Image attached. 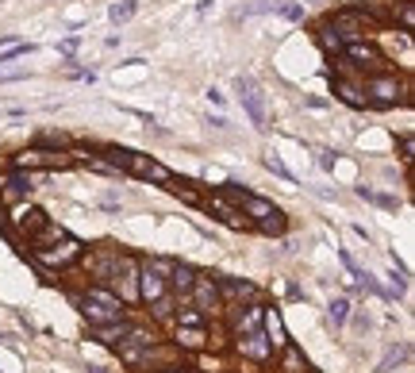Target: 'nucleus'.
Instances as JSON below:
<instances>
[{"instance_id": "1", "label": "nucleus", "mask_w": 415, "mask_h": 373, "mask_svg": "<svg viewBox=\"0 0 415 373\" xmlns=\"http://www.w3.org/2000/svg\"><path fill=\"white\" fill-rule=\"evenodd\" d=\"M104 158H112V166H116L119 173H135V177H143V181H154V185H169V181H174V173H169L162 162H154V158H146V154H135V150L108 147Z\"/></svg>"}, {"instance_id": "2", "label": "nucleus", "mask_w": 415, "mask_h": 373, "mask_svg": "<svg viewBox=\"0 0 415 373\" xmlns=\"http://www.w3.org/2000/svg\"><path fill=\"white\" fill-rule=\"evenodd\" d=\"M108 285L116 289L119 300H139V262L131 254H119L112 250V262H108Z\"/></svg>"}, {"instance_id": "3", "label": "nucleus", "mask_w": 415, "mask_h": 373, "mask_svg": "<svg viewBox=\"0 0 415 373\" xmlns=\"http://www.w3.org/2000/svg\"><path fill=\"white\" fill-rule=\"evenodd\" d=\"M81 250H85V246H81L78 239L62 235L58 243H50V246H35V262H39L43 269H66V265L81 262Z\"/></svg>"}, {"instance_id": "4", "label": "nucleus", "mask_w": 415, "mask_h": 373, "mask_svg": "<svg viewBox=\"0 0 415 373\" xmlns=\"http://www.w3.org/2000/svg\"><path fill=\"white\" fill-rule=\"evenodd\" d=\"M12 166L23 169V173H31V169H58V166H66V158L58 150H20L12 158Z\"/></svg>"}, {"instance_id": "5", "label": "nucleus", "mask_w": 415, "mask_h": 373, "mask_svg": "<svg viewBox=\"0 0 415 373\" xmlns=\"http://www.w3.org/2000/svg\"><path fill=\"white\" fill-rule=\"evenodd\" d=\"M369 97H373V104H381V108H392V104H400V100H404V85H400L392 73H381V77L369 81Z\"/></svg>"}, {"instance_id": "6", "label": "nucleus", "mask_w": 415, "mask_h": 373, "mask_svg": "<svg viewBox=\"0 0 415 373\" xmlns=\"http://www.w3.org/2000/svg\"><path fill=\"white\" fill-rule=\"evenodd\" d=\"M189 296H193L196 312H220V300H223V296H220V285H215L212 277H200V274H196Z\"/></svg>"}, {"instance_id": "7", "label": "nucleus", "mask_w": 415, "mask_h": 373, "mask_svg": "<svg viewBox=\"0 0 415 373\" xmlns=\"http://www.w3.org/2000/svg\"><path fill=\"white\" fill-rule=\"evenodd\" d=\"M235 88H239V97H242V108L250 112V119L261 128V123H265V104H261V88L254 85L250 77H239V81H235Z\"/></svg>"}, {"instance_id": "8", "label": "nucleus", "mask_w": 415, "mask_h": 373, "mask_svg": "<svg viewBox=\"0 0 415 373\" xmlns=\"http://www.w3.org/2000/svg\"><path fill=\"white\" fill-rule=\"evenodd\" d=\"M239 354L242 358H250V362H270L273 358V346H270V339L261 331H250V335H239Z\"/></svg>"}, {"instance_id": "9", "label": "nucleus", "mask_w": 415, "mask_h": 373, "mask_svg": "<svg viewBox=\"0 0 415 373\" xmlns=\"http://www.w3.org/2000/svg\"><path fill=\"white\" fill-rule=\"evenodd\" d=\"M200 204L208 208L212 216H220L227 227H239V231H242V227H250V219L242 216V212H239V208H235L227 197H208V200H200Z\"/></svg>"}, {"instance_id": "10", "label": "nucleus", "mask_w": 415, "mask_h": 373, "mask_svg": "<svg viewBox=\"0 0 415 373\" xmlns=\"http://www.w3.org/2000/svg\"><path fill=\"white\" fill-rule=\"evenodd\" d=\"M158 296H165V277L158 269H150V265H139V300L154 304Z\"/></svg>"}, {"instance_id": "11", "label": "nucleus", "mask_w": 415, "mask_h": 373, "mask_svg": "<svg viewBox=\"0 0 415 373\" xmlns=\"http://www.w3.org/2000/svg\"><path fill=\"white\" fill-rule=\"evenodd\" d=\"M78 304H81V312H85L88 327H100V324H116V320H123V312L100 304V300H88V296H78Z\"/></svg>"}, {"instance_id": "12", "label": "nucleus", "mask_w": 415, "mask_h": 373, "mask_svg": "<svg viewBox=\"0 0 415 373\" xmlns=\"http://www.w3.org/2000/svg\"><path fill=\"white\" fill-rule=\"evenodd\" d=\"M261 315H265V308H258V304H250V308H235V312H231V331H235V335L261 331Z\"/></svg>"}, {"instance_id": "13", "label": "nucleus", "mask_w": 415, "mask_h": 373, "mask_svg": "<svg viewBox=\"0 0 415 373\" xmlns=\"http://www.w3.org/2000/svg\"><path fill=\"white\" fill-rule=\"evenodd\" d=\"M0 185H4V193H0V197H4V200L12 204V200H20V197H27V193H31V173L16 169V173H12V177H4Z\"/></svg>"}, {"instance_id": "14", "label": "nucleus", "mask_w": 415, "mask_h": 373, "mask_svg": "<svg viewBox=\"0 0 415 373\" xmlns=\"http://www.w3.org/2000/svg\"><path fill=\"white\" fill-rule=\"evenodd\" d=\"M261 327H265V339H270L273 350H281V346H289V339H285V324H281V312H265L261 315Z\"/></svg>"}, {"instance_id": "15", "label": "nucleus", "mask_w": 415, "mask_h": 373, "mask_svg": "<svg viewBox=\"0 0 415 373\" xmlns=\"http://www.w3.org/2000/svg\"><path fill=\"white\" fill-rule=\"evenodd\" d=\"M88 335H93L97 343H104V346H116L127 335V324L123 320H116V324H100V327H88Z\"/></svg>"}, {"instance_id": "16", "label": "nucleus", "mask_w": 415, "mask_h": 373, "mask_svg": "<svg viewBox=\"0 0 415 373\" xmlns=\"http://www.w3.org/2000/svg\"><path fill=\"white\" fill-rule=\"evenodd\" d=\"M177 346H185V350H204V346H208V335H204V327H177Z\"/></svg>"}, {"instance_id": "17", "label": "nucleus", "mask_w": 415, "mask_h": 373, "mask_svg": "<svg viewBox=\"0 0 415 373\" xmlns=\"http://www.w3.org/2000/svg\"><path fill=\"white\" fill-rule=\"evenodd\" d=\"M220 296H231V300H254L258 289L250 281H220Z\"/></svg>"}, {"instance_id": "18", "label": "nucleus", "mask_w": 415, "mask_h": 373, "mask_svg": "<svg viewBox=\"0 0 415 373\" xmlns=\"http://www.w3.org/2000/svg\"><path fill=\"white\" fill-rule=\"evenodd\" d=\"M16 227H20L23 235H35V231H43V227H47V216H43L39 208H27V212H20V219H16Z\"/></svg>"}, {"instance_id": "19", "label": "nucleus", "mask_w": 415, "mask_h": 373, "mask_svg": "<svg viewBox=\"0 0 415 373\" xmlns=\"http://www.w3.org/2000/svg\"><path fill=\"white\" fill-rule=\"evenodd\" d=\"M169 281H174V289L181 296H189V289H193V281H196V269H193V265H174Z\"/></svg>"}, {"instance_id": "20", "label": "nucleus", "mask_w": 415, "mask_h": 373, "mask_svg": "<svg viewBox=\"0 0 415 373\" xmlns=\"http://www.w3.org/2000/svg\"><path fill=\"white\" fill-rule=\"evenodd\" d=\"M346 320H350V300H346V296H335V300H331V308H327V324L338 331Z\"/></svg>"}, {"instance_id": "21", "label": "nucleus", "mask_w": 415, "mask_h": 373, "mask_svg": "<svg viewBox=\"0 0 415 373\" xmlns=\"http://www.w3.org/2000/svg\"><path fill=\"white\" fill-rule=\"evenodd\" d=\"M139 12V0H112V8H108V20L112 23H127L131 16Z\"/></svg>"}, {"instance_id": "22", "label": "nucleus", "mask_w": 415, "mask_h": 373, "mask_svg": "<svg viewBox=\"0 0 415 373\" xmlns=\"http://www.w3.org/2000/svg\"><path fill=\"white\" fill-rule=\"evenodd\" d=\"M335 93L346 100L350 108H366V93H361V88H354L350 81H335Z\"/></svg>"}, {"instance_id": "23", "label": "nucleus", "mask_w": 415, "mask_h": 373, "mask_svg": "<svg viewBox=\"0 0 415 373\" xmlns=\"http://www.w3.org/2000/svg\"><path fill=\"white\" fill-rule=\"evenodd\" d=\"M346 58H354V62H377V66H381V54H377L369 43H346Z\"/></svg>"}, {"instance_id": "24", "label": "nucleus", "mask_w": 415, "mask_h": 373, "mask_svg": "<svg viewBox=\"0 0 415 373\" xmlns=\"http://www.w3.org/2000/svg\"><path fill=\"white\" fill-rule=\"evenodd\" d=\"M85 296H88V300H100V304H108V308H116V312H123V300H119V296L112 293V289H100V285H93Z\"/></svg>"}, {"instance_id": "25", "label": "nucleus", "mask_w": 415, "mask_h": 373, "mask_svg": "<svg viewBox=\"0 0 415 373\" xmlns=\"http://www.w3.org/2000/svg\"><path fill=\"white\" fill-rule=\"evenodd\" d=\"M404 358H407V343H400V346H392V350H388V354H385V362L377 365V373H392V370H396V365L404 362Z\"/></svg>"}, {"instance_id": "26", "label": "nucleus", "mask_w": 415, "mask_h": 373, "mask_svg": "<svg viewBox=\"0 0 415 373\" xmlns=\"http://www.w3.org/2000/svg\"><path fill=\"white\" fill-rule=\"evenodd\" d=\"M261 235H285V231H289V224H285V216H281V212H270V216L261 219Z\"/></svg>"}, {"instance_id": "27", "label": "nucleus", "mask_w": 415, "mask_h": 373, "mask_svg": "<svg viewBox=\"0 0 415 373\" xmlns=\"http://www.w3.org/2000/svg\"><path fill=\"white\" fill-rule=\"evenodd\" d=\"M62 235H66V231H62V227L47 224V227H43V231H35V235H31V246H50V243H58Z\"/></svg>"}, {"instance_id": "28", "label": "nucleus", "mask_w": 415, "mask_h": 373, "mask_svg": "<svg viewBox=\"0 0 415 373\" xmlns=\"http://www.w3.org/2000/svg\"><path fill=\"white\" fill-rule=\"evenodd\" d=\"M357 197L361 200H369V204H381V208H396V197H388V193H373V189H357Z\"/></svg>"}, {"instance_id": "29", "label": "nucleus", "mask_w": 415, "mask_h": 373, "mask_svg": "<svg viewBox=\"0 0 415 373\" xmlns=\"http://www.w3.org/2000/svg\"><path fill=\"white\" fill-rule=\"evenodd\" d=\"M281 350H285V370H289V373H300V370H304V358H300L296 346H281Z\"/></svg>"}, {"instance_id": "30", "label": "nucleus", "mask_w": 415, "mask_h": 373, "mask_svg": "<svg viewBox=\"0 0 415 373\" xmlns=\"http://www.w3.org/2000/svg\"><path fill=\"white\" fill-rule=\"evenodd\" d=\"M150 308H154V315H158V320H169V315H174V296H169V293H165V296H158V300H154Z\"/></svg>"}, {"instance_id": "31", "label": "nucleus", "mask_w": 415, "mask_h": 373, "mask_svg": "<svg viewBox=\"0 0 415 373\" xmlns=\"http://www.w3.org/2000/svg\"><path fill=\"white\" fill-rule=\"evenodd\" d=\"M177 327H204V312H196V308L181 312V315H177Z\"/></svg>"}, {"instance_id": "32", "label": "nucleus", "mask_w": 415, "mask_h": 373, "mask_svg": "<svg viewBox=\"0 0 415 373\" xmlns=\"http://www.w3.org/2000/svg\"><path fill=\"white\" fill-rule=\"evenodd\" d=\"M265 169H270V173H277V177H285V181H296V177L289 173V166H285V162H281V158H265Z\"/></svg>"}, {"instance_id": "33", "label": "nucleus", "mask_w": 415, "mask_h": 373, "mask_svg": "<svg viewBox=\"0 0 415 373\" xmlns=\"http://www.w3.org/2000/svg\"><path fill=\"white\" fill-rule=\"evenodd\" d=\"M319 43H323V50H342V39H338V31H331V27L319 31Z\"/></svg>"}, {"instance_id": "34", "label": "nucleus", "mask_w": 415, "mask_h": 373, "mask_svg": "<svg viewBox=\"0 0 415 373\" xmlns=\"http://www.w3.org/2000/svg\"><path fill=\"white\" fill-rule=\"evenodd\" d=\"M400 23H404V31L415 27V8H412V0H404V4H400Z\"/></svg>"}, {"instance_id": "35", "label": "nucleus", "mask_w": 415, "mask_h": 373, "mask_svg": "<svg viewBox=\"0 0 415 373\" xmlns=\"http://www.w3.org/2000/svg\"><path fill=\"white\" fill-rule=\"evenodd\" d=\"M277 12H281V16H289V20H304V8H300V4H285V0H277Z\"/></svg>"}, {"instance_id": "36", "label": "nucleus", "mask_w": 415, "mask_h": 373, "mask_svg": "<svg viewBox=\"0 0 415 373\" xmlns=\"http://www.w3.org/2000/svg\"><path fill=\"white\" fill-rule=\"evenodd\" d=\"M146 265H150V269H158L162 277H169V274H174V262H169V258H150Z\"/></svg>"}, {"instance_id": "37", "label": "nucleus", "mask_w": 415, "mask_h": 373, "mask_svg": "<svg viewBox=\"0 0 415 373\" xmlns=\"http://www.w3.org/2000/svg\"><path fill=\"white\" fill-rule=\"evenodd\" d=\"M338 262L346 265V274H350V277H354V281H357V277H361V269H357V262H354V258H350V254H346V250H338Z\"/></svg>"}, {"instance_id": "38", "label": "nucleus", "mask_w": 415, "mask_h": 373, "mask_svg": "<svg viewBox=\"0 0 415 373\" xmlns=\"http://www.w3.org/2000/svg\"><path fill=\"white\" fill-rule=\"evenodd\" d=\"M335 162H338L335 150H319V166H323V169H335Z\"/></svg>"}, {"instance_id": "39", "label": "nucleus", "mask_w": 415, "mask_h": 373, "mask_svg": "<svg viewBox=\"0 0 415 373\" xmlns=\"http://www.w3.org/2000/svg\"><path fill=\"white\" fill-rule=\"evenodd\" d=\"M412 150H415L412 135H400V154H404V162H407V158H412Z\"/></svg>"}, {"instance_id": "40", "label": "nucleus", "mask_w": 415, "mask_h": 373, "mask_svg": "<svg viewBox=\"0 0 415 373\" xmlns=\"http://www.w3.org/2000/svg\"><path fill=\"white\" fill-rule=\"evenodd\" d=\"M31 50H35V47H31V43H27V47H23V43H20V47H12L8 54H4V62H8V58H20V54H31Z\"/></svg>"}, {"instance_id": "41", "label": "nucleus", "mask_w": 415, "mask_h": 373, "mask_svg": "<svg viewBox=\"0 0 415 373\" xmlns=\"http://www.w3.org/2000/svg\"><path fill=\"white\" fill-rule=\"evenodd\" d=\"M43 143H47V147H66L69 139L66 135H43Z\"/></svg>"}, {"instance_id": "42", "label": "nucleus", "mask_w": 415, "mask_h": 373, "mask_svg": "<svg viewBox=\"0 0 415 373\" xmlns=\"http://www.w3.org/2000/svg\"><path fill=\"white\" fill-rule=\"evenodd\" d=\"M78 47H81V39H78V35H69V39H62V50H66V54H73Z\"/></svg>"}, {"instance_id": "43", "label": "nucleus", "mask_w": 415, "mask_h": 373, "mask_svg": "<svg viewBox=\"0 0 415 373\" xmlns=\"http://www.w3.org/2000/svg\"><path fill=\"white\" fill-rule=\"evenodd\" d=\"M158 373H185V370H169V365H165V370H158Z\"/></svg>"}, {"instance_id": "44", "label": "nucleus", "mask_w": 415, "mask_h": 373, "mask_svg": "<svg viewBox=\"0 0 415 373\" xmlns=\"http://www.w3.org/2000/svg\"><path fill=\"white\" fill-rule=\"evenodd\" d=\"M88 373H104V370H100V365H88Z\"/></svg>"}]
</instances>
